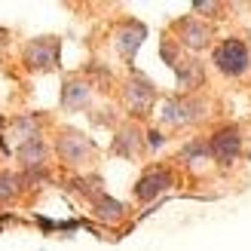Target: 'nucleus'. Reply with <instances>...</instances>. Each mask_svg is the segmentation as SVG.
<instances>
[{"label": "nucleus", "mask_w": 251, "mask_h": 251, "mask_svg": "<svg viewBox=\"0 0 251 251\" xmlns=\"http://www.w3.org/2000/svg\"><path fill=\"white\" fill-rule=\"evenodd\" d=\"M211 68L227 80H239L251 71V46L242 37H221L211 46Z\"/></svg>", "instance_id": "obj_1"}, {"label": "nucleus", "mask_w": 251, "mask_h": 251, "mask_svg": "<svg viewBox=\"0 0 251 251\" xmlns=\"http://www.w3.org/2000/svg\"><path fill=\"white\" fill-rule=\"evenodd\" d=\"M208 153H211V162L221 169H233L236 162L242 159V147H245V138H242V129L236 123H224L218 126L208 138Z\"/></svg>", "instance_id": "obj_2"}, {"label": "nucleus", "mask_w": 251, "mask_h": 251, "mask_svg": "<svg viewBox=\"0 0 251 251\" xmlns=\"http://www.w3.org/2000/svg\"><path fill=\"white\" fill-rule=\"evenodd\" d=\"M205 110H208V104L202 98H196V95H172V98L162 101L159 120L166 126H172V129H187V126L202 120Z\"/></svg>", "instance_id": "obj_3"}, {"label": "nucleus", "mask_w": 251, "mask_h": 251, "mask_svg": "<svg viewBox=\"0 0 251 251\" xmlns=\"http://www.w3.org/2000/svg\"><path fill=\"white\" fill-rule=\"evenodd\" d=\"M172 40L181 49H187V52H202V49H211L215 28H211L208 22L196 19V16H184L172 25Z\"/></svg>", "instance_id": "obj_4"}, {"label": "nucleus", "mask_w": 251, "mask_h": 251, "mask_svg": "<svg viewBox=\"0 0 251 251\" xmlns=\"http://www.w3.org/2000/svg\"><path fill=\"white\" fill-rule=\"evenodd\" d=\"M123 104L132 117H147L156 104V89L144 74H132L123 86Z\"/></svg>", "instance_id": "obj_5"}, {"label": "nucleus", "mask_w": 251, "mask_h": 251, "mask_svg": "<svg viewBox=\"0 0 251 251\" xmlns=\"http://www.w3.org/2000/svg\"><path fill=\"white\" fill-rule=\"evenodd\" d=\"M55 153H58L61 162H68V166H86L95 153V144L77 129H61L58 141H55Z\"/></svg>", "instance_id": "obj_6"}, {"label": "nucleus", "mask_w": 251, "mask_h": 251, "mask_svg": "<svg viewBox=\"0 0 251 251\" xmlns=\"http://www.w3.org/2000/svg\"><path fill=\"white\" fill-rule=\"evenodd\" d=\"M175 184H178V181H175V172L169 166H150L141 178L135 181V199H138V202H153L156 196L172 190Z\"/></svg>", "instance_id": "obj_7"}, {"label": "nucleus", "mask_w": 251, "mask_h": 251, "mask_svg": "<svg viewBox=\"0 0 251 251\" xmlns=\"http://www.w3.org/2000/svg\"><path fill=\"white\" fill-rule=\"evenodd\" d=\"M61 58V40L58 37H34L25 46V65L31 71H52Z\"/></svg>", "instance_id": "obj_8"}, {"label": "nucleus", "mask_w": 251, "mask_h": 251, "mask_svg": "<svg viewBox=\"0 0 251 251\" xmlns=\"http://www.w3.org/2000/svg\"><path fill=\"white\" fill-rule=\"evenodd\" d=\"M144 37H147V28H144L141 22L126 19V22H120L117 28H114V49H117V52H120L126 61H132L135 52L141 49Z\"/></svg>", "instance_id": "obj_9"}, {"label": "nucleus", "mask_w": 251, "mask_h": 251, "mask_svg": "<svg viewBox=\"0 0 251 251\" xmlns=\"http://www.w3.org/2000/svg\"><path fill=\"white\" fill-rule=\"evenodd\" d=\"M175 74H178L181 95H193L199 86L205 83V65L199 58H181V65L175 68Z\"/></svg>", "instance_id": "obj_10"}, {"label": "nucleus", "mask_w": 251, "mask_h": 251, "mask_svg": "<svg viewBox=\"0 0 251 251\" xmlns=\"http://www.w3.org/2000/svg\"><path fill=\"white\" fill-rule=\"evenodd\" d=\"M89 101H92V86L80 77H68L61 86V104L68 110H83Z\"/></svg>", "instance_id": "obj_11"}, {"label": "nucleus", "mask_w": 251, "mask_h": 251, "mask_svg": "<svg viewBox=\"0 0 251 251\" xmlns=\"http://www.w3.org/2000/svg\"><path fill=\"white\" fill-rule=\"evenodd\" d=\"M16 156H19V162H22L25 169H43L46 159H49V147L43 141V135L31 138V141H22L16 147Z\"/></svg>", "instance_id": "obj_12"}, {"label": "nucleus", "mask_w": 251, "mask_h": 251, "mask_svg": "<svg viewBox=\"0 0 251 251\" xmlns=\"http://www.w3.org/2000/svg\"><path fill=\"white\" fill-rule=\"evenodd\" d=\"M178 159L184 162L187 169H193V172H199V169H205V166H211V153H208V141L205 138H190L184 147H181V153H178Z\"/></svg>", "instance_id": "obj_13"}, {"label": "nucleus", "mask_w": 251, "mask_h": 251, "mask_svg": "<svg viewBox=\"0 0 251 251\" xmlns=\"http://www.w3.org/2000/svg\"><path fill=\"white\" fill-rule=\"evenodd\" d=\"M92 215L98 221H104V224H117V221L126 218V205L120 202V199L107 196V193H95L92 196Z\"/></svg>", "instance_id": "obj_14"}, {"label": "nucleus", "mask_w": 251, "mask_h": 251, "mask_svg": "<svg viewBox=\"0 0 251 251\" xmlns=\"http://www.w3.org/2000/svg\"><path fill=\"white\" fill-rule=\"evenodd\" d=\"M141 147H144V141H141V132H138L135 126H126V129H120L117 138H114V153H120L126 159L138 156V153H141Z\"/></svg>", "instance_id": "obj_15"}, {"label": "nucleus", "mask_w": 251, "mask_h": 251, "mask_svg": "<svg viewBox=\"0 0 251 251\" xmlns=\"http://www.w3.org/2000/svg\"><path fill=\"white\" fill-rule=\"evenodd\" d=\"M22 193V175L9 172V169H0V205L12 202Z\"/></svg>", "instance_id": "obj_16"}, {"label": "nucleus", "mask_w": 251, "mask_h": 251, "mask_svg": "<svg viewBox=\"0 0 251 251\" xmlns=\"http://www.w3.org/2000/svg\"><path fill=\"white\" fill-rule=\"evenodd\" d=\"M159 55H162V61H166V65L175 71V68L181 65V58H184V49H181L178 43H175L172 37H166V40L159 43Z\"/></svg>", "instance_id": "obj_17"}, {"label": "nucleus", "mask_w": 251, "mask_h": 251, "mask_svg": "<svg viewBox=\"0 0 251 251\" xmlns=\"http://www.w3.org/2000/svg\"><path fill=\"white\" fill-rule=\"evenodd\" d=\"M162 144H166V135H162L159 129H150V132H147V147L156 150V147H162Z\"/></svg>", "instance_id": "obj_18"}, {"label": "nucleus", "mask_w": 251, "mask_h": 251, "mask_svg": "<svg viewBox=\"0 0 251 251\" xmlns=\"http://www.w3.org/2000/svg\"><path fill=\"white\" fill-rule=\"evenodd\" d=\"M6 37H9V34H6L3 28H0V49H3V46H6Z\"/></svg>", "instance_id": "obj_19"}]
</instances>
